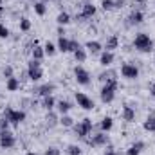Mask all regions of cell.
I'll return each instance as SVG.
<instances>
[{"instance_id":"1","label":"cell","mask_w":155,"mask_h":155,"mask_svg":"<svg viewBox=\"0 0 155 155\" xmlns=\"http://www.w3.org/2000/svg\"><path fill=\"white\" fill-rule=\"evenodd\" d=\"M116 90H117V78L105 81V85H103V88H101V92H99L101 101H103L105 105H107V103H112V101L116 99Z\"/></svg>"},{"instance_id":"2","label":"cell","mask_w":155,"mask_h":155,"mask_svg":"<svg viewBox=\"0 0 155 155\" xmlns=\"http://www.w3.org/2000/svg\"><path fill=\"white\" fill-rule=\"evenodd\" d=\"M134 47L139 51V52H152L153 51V41L148 35L144 33H137L135 38H134Z\"/></svg>"},{"instance_id":"3","label":"cell","mask_w":155,"mask_h":155,"mask_svg":"<svg viewBox=\"0 0 155 155\" xmlns=\"http://www.w3.org/2000/svg\"><path fill=\"white\" fill-rule=\"evenodd\" d=\"M92 130H94V124H92V119H88V117H85L81 123L74 124V132L79 139H87L92 134Z\"/></svg>"},{"instance_id":"4","label":"cell","mask_w":155,"mask_h":155,"mask_svg":"<svg viewBox=\"0 0 155 155\" xmlns=\"http://www.w3.org/2000/svg\"><path fill=\"white\" fill-rule=\"evenodd\" d=\"M4 117H5L13 126H18L20 123L25 121V112H24V110H15V108H11V107H5Z\"/></svg>"},{"instance_id":"5","label":"cell","mask_w":155,"mask_h":155,"mask_svg":"<svg viewBox=\"0 0 155 155\" xmlns=\"http://www.w3.org/2000/svg\"><path fill=\"white\" fill-rule=\"evenodd\" d=\"M27 78L31 81H40L43 78V71H41V61L38 60H31L27 65Z\"/></svg>"},{"instance_id":"6","label":"cell","mask_w":155,"mask_h":155,"mask_svg":"<svg viewBox=\"0 0 155 155\" xmlns=\"http://www.w3.org/2000/svg\"><path fill=\"white\" fill-rule=\"evenodd\" d=\"M15 144H16V139H15V134L13 132H9V130L0 132V148L11 150V148H15Z\"/></svg>"},{"instance_id":"7","label":"cell","mask_w":155,"mask_h":155,"mask_svg":"<svg viewBox=\"0 0 155 155\" xmlns=\"http://www.w3.org/2000/svg\"><path fill=\"white\" fill-rule=\"evenodd\" d=\"M85 141H87L88 146H107V144H108V135H107V132H97V134H94L90 139L87 137Z\"/></svg>"},{"instance_id":"8","label":"cell","mask_w":155,"mask_h":155,"mask_svg":"<svg viewBox=\"0 0 155 155\" xmlns=\"http://www.w3.org/2000/svg\"><path fill=\"white\" fill-rule=\"evenodd\" d=\"M74 78H76V81L79 85H83V87H87V85H90V74H88V71L87 69H83V67H74Z\"/></svg>"},{"instance_id":"9","label":"cell","mask_w":155,"mask_h":155,"mask_svg":"<svg viewBox=\"0 0 155 155\" xmlns=\"http://www.w3.org/2000/svg\"><path fill=\"white\" fill-rule=\"evenodd\" d=\"M76 103H78V107H81L83 110H92L96 107L94 101L87 94H83V92H76Z\"/></svg>"},{"instance_id":"10","label":"cell","mask_w":155,"mask_h":155,"mask_svg":"<svg viewBox=\"0 0 155 155\" xmlns=\"http://www.w3.org/2000/svg\"><path fill=\"white\" fill-rule=\"evenodd\" d=\"M121 76L126 79H135V78H139V69L134 63H124L121 67Z\"/></svg>"},{"instance_id":"11","label":"cell","mask_w":155,"mask_h":155,"mask_svg":"<svg viewBox=\"0 0 155 155\" xmlns=\"http://www.w3.org/2000/svg\"><path fill=\"white\" fill-rule=\"evenodd\" d=\"M94 15H96V5H94V4H90V2H87V4L83 5L81 13L76 16V20H90Z\"/></svg>"},{"instance_id":"12","label":"cell","mask_w":155,"mask_h":155,"mask_svg":"<svg viewBox=\"0 0 155 155\" xmlns=\"http://www.w3.org/2000/svg\"><path fill=\"white\" fill-rule=\"evenodd\" d=\"M143 20H144V15L139 9H135L128 15V25H139V24H143Z\"/></svg>"},{"instance_id":"13","label":"cell","mask_w":155,"mask_h":155,"mask_svg":"<svg viewBox=\"0 0 155 155\" xmlns=\"http://www.w3.org/2000/svg\"><path fill=\"white\" fill-rule=\"evenodd\" d=\"M114 60H116V56H114V52H110V51H103L101 56H99V63H101L103 67H110V65L114 63Z\"/></svg>"},{"instance_id":"14","label":"cell","mask_w":155,"mask_h":155,"mask_svg":"<svg viewBox=\"0 0 155 155\" xmlns=\"http://www.w3.org/2000/svg\"><path fill=\"white\" fill-rule=\"evenodd\" d=\"M54 88H56V87H54L52 83H45V85H41V87H38V88H36L35 92H36V94H40L41 97H45V96H52Z\"/></svg>"},{"instance_id":"15","label":"cell","mask_w":155,"mask_h":155,"mask_svg":"<svg viewBox=\"0 0 155 155\" xmlns=\"http://www.w3.org/2000/svg\"><path fill=\"white\" fill-rule=\"evenodd\" d=\"M85 49H87L88 52H92V54H97V52H101L103 45H101L97 40H90V41H87V43H85Z\"/></svg>"},{"instance_id":"16","label":"cell","mask_w":155,"mask_h":155,"mask_svg":"<svg viewBox=\"0 0 155 155\" xmlns=\"http://www.w3.org/2000/svg\"><path fill=\"white\" fill-rule=\"evenodd\" d=\"M56 47H58V51H60V52H71V40L65 38V36H60Z\"/></svg>"},{"instance_id":"17","label":"cell","mask_w":155,"mask_h":155,"mask_svg":"<svg viewBox=\"0 0 155 155\" xmlns=\"http://www.w3.org/2000/svg\"><path fill=\"white\" fill-rule=\"evenodd\" d=\"M71 108H72V105H71L69 101H63V99H61V101H58V103H56V110H58V114H60V116L69 114V110H71Z\"/></svg>"},{"instance_id":"18","label":"cell","mask_w":155,"mask_h":155,"mask_svg":"<svg viewBox=\"0 0 155 155\" xmlns=\"http://www.w3.org/2000/svg\"><path fill=\"white\" fill-rule=\"evenodd\" d=\"M143 150H144V143H143V141H137V143H134V144L126 150V155H139Z\"/></svg>"},{"instance_id":"19","label":"cell","mask_w":155,"mask_h":155,"mask_svg":"<svg viewBox=\"0 0 155 155\" xmlns=\"http://www.w3.org/2000/svg\"><path fill=\"white\" fill-rule=\"evenodd\" d=\"M5 88L9 90V92H16L18 88H20V79L18 78H9L7 81H5Z\"/></svg>"},{"instance_id":"20","label":"cell","mask_w":155,"mask_h":155,"mask_svg":"<svg viewBox=\"0 0 155 155\" xmlns=\"http://www.w3.org/2000/svg\"><path fill=\"white\" fill-rule=\"evenodd\" d=\"M41 105H43V108H45L47 112H51V110H54V108H56V101H54V97H52V96H45V97H43V101H41Z\"/></svg>"},{"instance_id":"21","label":"cell","mask_w":155,"mask_h":155,"mask_svg":"<svg viewBox=\"0 0 155 155\" xmlns=\"http://www.w3.org/2000/svg\"><path fill=\"white\" fill-rule=\"evenodd\" d=\"M114 126V119L112 117H103V121L99 123V130L101 132H110Z\"/></svg>"},{"instance_id":"22","label":"cell","mask_w":155,"mask_h":155,"mask_svg":"<svg viewBox=\"0 0 155 155\" xmlns=\"http://www.w3.org/2000/svg\"><path fill=\"white\" fill-rule=\"evenodd\" d=\"M45 123H47V126H49V128H54V126L60 123V119H58V114L51 110V112L47 114V117H45Z\"/></svg>"},{"instance_id":"23","label":"cell","mask_w":155,"mask_h":155,"mask_svg":"<svg viewBox=\"0 0 155 155\" xmlns=\"http://www.w3.org/2000/svg\"><path fill=\"white\" fill-rule=\"evenodd\" d=\"M117 45H119V38H117L116 35H112L110 38L107 40V43H105V51L114 52V49H117Z\"/></svg>"},{"instance_id":"24","label":"cell","mask_w":155,"mask_h":155,"mask_svg":"<svg viewBox=\"0 0 155 155\" xmlns=\"http://www.w3.org/2000/svg\"><path fill=\"white\" fill-rule=\"evenodd\" d=\"M123 119L128 121V123H132L135 119V110L132 107H123Z\"/></svg>"},{"instance_id":"25","label":"cell","mask_w":155,"mask_h":155,"mask_svg":"<svg viewBox=\"0 0 155 155\" xmlns=\"http://www.w3.org/2000/svg\"><path fill=\"white\" fill-rule=\"evenodd\" d=\"M56 22H58V25H67V24H71V15L65 13V11H61V13L58 15Z\"/></svg>"},{"instance_id":"26","label":"cell","mask_w":155,"mask_h":155,"mask_svg":"<svg viewBox=\"0 0 155 155\" xmlns=\"http://www.w3.org/2000/svg\"><path fill=\"white\" fill-rule=\"evenodd\" d=\"M143 128L146 130V132H153L155 134V116H150L144 123H143Z\"/></svg>"},{"instance_id":"27","label":"cell","mask_w":155,"mask_h":155,"mask_svg":"<svg viewBox=\"0 0 155 155\" xmlns=\"http://www.w3.org/2000/svg\"><path fill=\"white\" fill-rule=\"evenodd\" d=\"M43 56H45V51H43V47L35 45V49H33V60H38V61H41V60H43Z\"/></svg>"},{"instance_id":"28","label":"cell","mask_w":155,"mask_h":155,"mask_svg":"<svg viewBox=\"0 0 155 155\" xmlns=\"http://www.w3.org/2000/svg\"><path fill=\"white\" fill-rule=\"evenodd\" d=\"M60 124H61V126H65V128H72V126H74V119L65 114V116L60 117Z\"/></svg>"},{"instance_id":"29","label":"cell","mask_w":155,"mask_h":155,"mask_svg":"<svg viewBox=\"0 0 155 155\" xmlns=\"http://www.w3.org/2000/svg\"><path fill=\"white\" fill-rule=\"evenodd\" d=\"M72 54H74V58H76V61H78V63H83V61L87 60V51H85L83 47H79V49H78L76 52H72Z\"/></svg>"},{"instance_id":"30","label":"cell","mask_w":155,"mask_h":155,"mask_svg":"<svg viewBox=\"0 0 155 155\" xmlns=\"http://www.w3.org/2000/svg\"><path fill=\"white\" fill-rule=\"evenodd\" d=\"M43 51H45V54H47V56H54V54H56V51H58V47H56L54 43L47 41V43L43 45Z\"/></svg>"},{"instance_id":"31","label":"cell","mask_w":155,"mask_h":155,"mask_svg":"<svg viewBox=\"0 0 155 155\" xmlns=\"http://www.w3.org/2000/svg\"><path fill=\"white\" fill-rule=\"evenodd\" d=\"M35 13H36L38 16H43V15L47 13V5H45V2H36V4H35Z\"/></svg>"},{"instance_id":"32","label":"cell","mask_w":155,"mask_h":155,"mask_svg":"<svg viewBox=\"0 0 155 155\" xmlns=\"http://www.w3.org/2000/svg\"><path fill=\"white\" fill-rule=\"evenodd\" d=\"M29 29H31V20H29V18H25V16H24V18H20V31L27 33Z\"/></svg>"},{"instance_id":"33","label":"cell","mask_w":155,"mask_h":155,"mask_svg":"<svg viewBox=\"0 0 155 155\" xmlns=\"http://www.w3.org/2000/svg\"><path fill=\"white\" fill-rule=\"evenodd\" d=\"M116 78V71H108V72H101L99 74V81H108V79H114Z\"/></svg>"},{"instance_id":"34","label":"cell","mask_w":155,"mask_h":155,"mask_svg":"<svg viewBox=\"0 0 155 155\" xmlns=\"http://www.w3.org/2000/svg\"><path fill=\"white\" fill-rule=\"evenodd\" d=\"M101 9H103V11H112V9H116L114 0H101Z\"/></svg>"},{"instance_id":"35","label":"cell","mask_w":155,"mask_h":155,"mask_svg":"<svg viewBox=\"0 0 155 155\" xmlns=\"http://www.w3.org/2000/svg\"><path fill=\"white\" fill-rule=\"evenodd\" d=\"M67 155H81V148L78 144H69L67 146Z\"/></svg>"},{"instance_id":"36","label":"cell","mask_w":155,"mask_h":155,"mask_svg":"<svg viewBox=\"0 0 155 155\" xmlns=\"http://www.w3.org/2000/svg\"><path fill=\"white\" fill-rule=\"evenodd\" d=\"M0 38H2V40L9 38V29H7L4 24H0Z\"/></svg>"},{"instance_id":"37","label":"cell","mask_w":155,"mask_h":155,"mask_svg":"<svg viewBox=\"0 0 155 155\" xmlns=\"http://www.w3.org/2000/svg\"><path fill=\"white\" fill-rule=\"evenodd\" d=\"M9 121L5 119V117H0V132H4V130H9Z\"/></svg>"},{"instance_id":"38","label":"cell","mask_w":155,"mask_h":155,"mask_svg":"<svg viewBox=\"0 0 155 155\" xmlns=\"http://www.w3.org/2000/svg\"><path fill=\"white\" fill-rule=\"evenodd\" d=\"M43 155H61V152H60L56 146H51V148H47V150H45V153H43Z\"/></svg>"},{"instance_id":"39","label":"cell","mask_w":155,"mask_h":155,"mask_svg":"<svg viewBox=\"0 0 155 155\" xmlns=\"http://www.w3.org/2000/svg\"><path fill=\"white\" fill-rule=\"evenodd\" d=\"M4 76H5V79L13 78V67H11V65H7V67L4 69Z\"/></svg>"},{"instance_id":"40","label":"cell","mask_w":155,"mask_h":155,"mask_svg":"<svg viewBox=\"0 0 155 155\" xmlns=\"http://www.w3.org/2000/svg\"><path fill=\"white\" fill-rule=\"evenodd\" d=\"M79 47H81V45H79V41H78V40H71V52H76Z\"/></svg>"},{"instance_id":"41","label":"cell","mask_w":155,"mask_h":155,"mask_svg":"<svg viewBox=\"0 0 155 155\" xmlns=\"http://www.w3.org/2000/svg\"><path fill=\"white\" fill-rule=\"evenodd\" d=\"M124 4H126V0H114V5H116V9L124 7Z\"/></svg>"},{"instance_id":"42","label":"cell","mask_w":155,"mask_h":155,"mask_svg":"<svg viewBox=\"0 0 155 155\" xmlns=\"http://www.w3.org/2000/svg\"><path fill=\"white\" fill-rule=\"evenodd\" d=\"M105 155H121V153H119V152H116L114 148H108V150L105 152Z\"/></svg>"},{"instance_id":"43","label":"cell","mask_w":155,"mask_h":155,"mask_svg":"<svg viewBox=\"0 0 155 155\" xmlns=\"http://www.w3.org/2000/svg\"><path fill=\"white\" fill-rule=\"evenodd\" d=\"M150 94L155 97V83H152V85H150Z\"/></svg>"},{"instance_id":"44","label":"cell","mask_w":155,"mask_h":155,"mask_svg":"<svg viewBox=\"0 0 155 155\" xmlns=\"http://www.w3.org/2000/svg\"><path fill=\"white\" fill-rule=\"evenodd\" d=\"M63 35H65V31H63V27L60 25V27H58V36H63Z\"/></svg>"},{"instance_id":"45","label":"cell","mask_w":155,"mask_h":155,"mask_svg":"<svg viewBox=\"0 0 155 155\" xmlns=\"http://www.w3.org/2000/svg\"><path fill=\"white\" fill-rule=\"evenodd\" d=\"M4 15V4H2V0H0V16Z\"/></svg>"},{"instance_id":"46","label":"cell","mask_w":155,"mask_h":155,"mask_svg":"<svg viewBox=\"0 0 155 155\" xmlns=\"http://www.w3.org/2000/svg\"><path fill=\"white\" fill-rule=\"evenodd\" d=\"M25 155H38V153H36V152H27Z\"/></svg>"},{"instance_id":"47","label":"cell","mask_w":155,"mask_h":155,"mask_svg":"<svg viewBox=\"0 0 155 155\" xmlns=\"http://www.w3.org/2000/svg\"><path fill=\"white\" fill-rule=\"evenodd\" d=\"M41 2H58V0H41Z\"/></svg>"},{"instance_id":"48","label":"cell","mask_w":155,"mask_h":155,"mask_svg":"<svg viewBox=\"0 0 155 155\" xmlns=\"http://www.w3.org/2000/svg\"><path fill=\"white\" fill-rule=\"evenodd\" d=\"M153 63H155V58H153Z\"/></svg>"}]
</instances>
